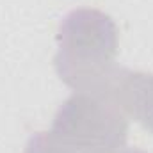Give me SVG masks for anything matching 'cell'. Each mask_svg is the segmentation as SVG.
Segmentation results:
<instances>
[{"mask_svg":"<svg viewBox=\"0 0 153 153\" xmlns=\"http://www.w3.org/2000/svg\"><path fill=\"white\" fill-rule=\"evenodd\" d=\"M128 117L100 94L73 93L57 111L48 132L32 135L23 153H119Z\"/></svg>","mask_w":153,"mask_h":153,"instance_id":"6da1fadb","label":"cell"},{"mask_svg":"<svg viewBox=\"0 0 153 153\" xmlns=\"http://www.w3.org/2000/svg\"><path fill=\"white\" fill-rule=\"evenodd\" d=\"M57 41V75L75 93H98L117 68V27L98 9L71 11L59 27Z\"/></svg>","mask_w":153,"mask_h":153,"instance_id":"7a4b0ae2","label":"cell"},{"mask_svg":"<svg viewBox=\"0 0 153 153\" xmlns=\"http://www.w3.org/2000/svg\"><path fill=\"white\" fill-rule=\"evenodd\" d=\"M94 94L111 100L128 119L137 121L153 135V73L116 68Z\"/></svg>","mask_w":153,"mask_h":153,"instance_id":"3957f363","label":"cell"},{"mask_svg":"<svg viewBox=\"0 0 153 153\" xmlns=\"http://www.w3.org/2000/svg\"><path fill=\"white\" fill-rule=\"evenodd\" d=\"M119 153H146V152H143V150H137V148H125L123 152H119Z\"/></svg>","mask_w":153,"mask_h":153,"instance_id":"277c9868","label":"cell"}]
</instances>
